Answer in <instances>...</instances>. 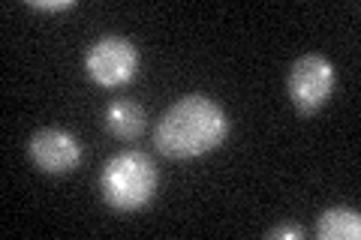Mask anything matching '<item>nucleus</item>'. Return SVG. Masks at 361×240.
Instances as JSON below:
<instances>
[{"mask_svg": "<svg viewBox=\"0 0 361 240\" xmlns=\"http://www.w3.org/2000/svg\"><path fill=\"white\" fill-rule=\"evenodd\" d=\"M229 132V118L202 94L180 96L157 123V151L169 159H193L220 147Z\"/></svg>", "mask_w": 361, "mask_h": 240, "instance_id": "obj_1", "label": "nucleus"}, {"mask_svg": "<svg viewBox=\"0 0 361 240\" xmlns=\"http://www.w3.org/2000/svg\"><path fill=\"white\" fill-rule=\"evenodd\" d=\"M99 192L109 208L121 213L142 210L157 192V168L151 156L139 151H121L106 163L99 177Z\"/></svg>", "mask_w": 361, "mask_h": 240, "instance_id": "obj_2", "label": "nucleus"}, {"mask_svg": "<svg viewBox=\"0 0 361 240\" xmlns=\"http://www.w3.org/2000/svg\"><path fill=\"white\" fill-rule=\"evenodd\" d=\"M85 72L99 87H123L139 72V51L123 37H103L87 49Z\"/></svg>", "mask_w": 361, "mask_h": 240, "instance_id": "obj_3", "label": "nucleus"}, {"mask_svg": "<svg viewBox=\"0 0 361 240\" xmlns=\"http://www.w3.org/2000/svg\"><path fill=\"white\" fill-rule=\"evenodd\" d=\"M292 106L298 114H316L325 102L331 99L334 90V66L329 57L322 54H304L292 63L289 78H286Z\"/></svg>", "mask_w": 361, "mask_h": 240, "instance_id": "obj_4", "label": "nucleus"}, {"mask_svg": "<svg viewBox=\"0 0 361 240\" xmlns=\"http://www.w3.org/2000/svg\"><path fill=\"white\" fill-rule=\"evenodd\" d=\"M27 153L33 165L45 175H70L82 163V144L75 141L73 132L66 130H39L27 144Z\"/></svg>", "mask_w": 361, "mask_h": 240, "instance_id": "obj_5", "label": "nucleus"}, {"mask_svg": "<svg viewBox=\"0 0 361 240\" xmlns=\"http://www.w3.org/2000/svg\"><path fill=\"white\" fill-rule=\"evenodd\" d=\"M106 130L121 141H135L145 132V108L133 99H115L106 108Z\"/></svg>", "mask_w": 361, "mask_h": 240, "instance_id": "obj_6", "label": "nucleus"}, {"mask_svg": "<svg viewBox=\"0 0 361 240\" xmlns=\"http://www.w3.org/2000/svg\"><path fill=\"white\" fill-rule=\"evenodd\" d=\"M316 237L319 240H358L361 237V216L353 208H331L322 210L316 220Z\"/></svg>", "mask_w": 361, "mask_h": 240, "instance_id": "obj_7", "label": "nucleus"}, {"mask_svg": "<svg viewBox=\"0 0 361 240\" xmlns=\"http://www.w3.org/2000/svg\"><path fill=\"white\" fill-rule=\"evenodd\" d=\"M271 240H304V228L301 225H277V228H271V232L265 234Z\"/></svg>", "mask_w": 361, "mask_h": 240, "instance_id": "obj_8", "label": "nucleus"}, {"mask_svg": "<svg viewBox=\"0 0 361 240\" xmlns=\"http://www.w3.org/2000/svg\"><path fill=\"white\" fill-rule=\"evenodd\" d=\"M30 9H45V13H61V9H73V0H27Z\"/></svg>", "mask_w": 361, "mask_h": 240, "instance_id": "obj_9", "label": "nucleus"}]
</instances>
